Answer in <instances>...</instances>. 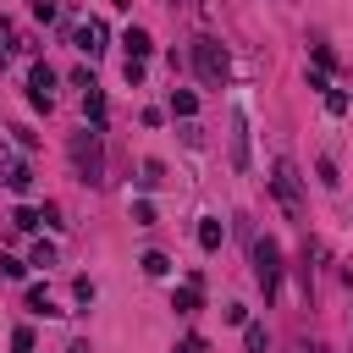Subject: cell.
I'll list each match as a JSON object with an SVG mask.
<instances>
[{
	"label": "cell",
	"instance_id": "1",
	"mask_svg": "<svg viewBox=\"0 0 353 353\" xmlns=\"http://www.w3.org/2000/svg\"><path fill=\"white\" fill-rule=\"evenodd\" d=\"M193 66H199V77H204L210 88H221V83L232 77V55H226V44H221V39H210V33H199V39H193Z\"/></svg>",
	"mask_w": 353,
	"mask_h": 353
},
{
	"label": "cell",
	"instance_id": "2",
	"mask_svg": "<svg viewBox=\"0 0 353 353\" xmlns=\"http://www.w3.org/2000/svg\"><path fill=\"white\" fill-rule=\"evenodd\" d=\"M72 165H77V182H88V188L105 182V154H99V132L94 127L72 132Z\"/></svg>",
	"mask_w": 353,
	"mask_h": 353
},
{
	"label": "cell",
	"instance_id": "3",
	"mask_svg": "<svg viewBox=\"0 0 353 353\" xmlns=\"http://www.w3.org/2000/svg\"><path fill=\"white\" fill-rule=\"evenodd\" d=\"M270 193L287 204V215H303V176H298L292 160H276L270 165Z\"/></svg>",
	"mask_w": 353,
	"mask_h": 353
},
{
	"label": "cell",
	"instance_id": "4",
	"mask_svg": "<svg viewBox=\"0 0 353 353\" xmlns=\"http://www.w3.org/2000/svg\"><path fill=\"white\" fill-rule=\"evenodd\" d=\"M254 276H259V287H265V298L276 292V281H281V248L270 243V237H259L254 243Z\"/></svg>",
	"mask_w": 353,
	"mask_h": 353
},
{
	"label": "cell",
	"instance_id": "5",
	"mask_svg": "<svg viewBox=\"0 0 353 353\" xmlns=\"http://www.w3.org/2000/svg\"><path fill=\"white\" fill-rule=\"evenodd\" d=\"M28 99H33L39 110H50V105H55V72H50L44 61H33V66H28Z\"/></svg>",
	"mask_w": 353,
	"mask_h": 353
},
{
	"label": "cell",
	"instance_id": "6",
	"mask_svg": "<svg viewBox=\"0 0 353 353\" xmlns=\"http://www.w3.org/2000/svg\"><path fill=\"white\" fill-rule=\"evenodd\" d=\"M0 171H6V188H11V193H28V188H33V171H28L22 160H11L6 143H0Z\"/></svg>",
	"mask_w": 353,
	"mask_h": 353
},
{
	"label": "cell",
	"instance_id": "7",
	"mask_svg": "<svg viewBox=\"0 0 353 353\" xmlns=\"http://www.w3.org/2000/svg\"><path fill=\"white\" fill-rule=\"evenodd\" d=\"M77 50H88V55L105 50V22H99V17H88V22L77 28Z\"/></svg>",
	"mask_w": 353,
	"mask_h": 353
},
{
	"label": "cell",
	"instance_id": "8",
	"mask_svg": "<svg viewBox=\"0 0 353 353\" xmlns=\"http://www.w3.org/2000/svg\"><path fill=\"white\" fill-rule=\"evenodd\" d=\"M171 309H176V314H199V276H188V281L171 292Z\"/></svg>",
	"mask_w": 353,
	"mask_h": 353
},
{
	"label": "cell",
	"instance_id": "9",
	"mask_svg": "<svg viewBox=\"0 0 353 353\" xmlns=\"http://www.w3.org/2000/svg\"><path fill=\"white\" fill-rule=\"evenodd\" d=\"M83 116H88V127H94V132H99V127H105V94H99V88H94V83H88V88H83Z\"/></svg>",
	"mask_w": 353,
	"mask_h": 353
},
{
	"label": "cell",
	"instance_id": "10",
	"mask_svg": "<svg viewBox=\"0 0 353 353\" xmlns=\"http://www.w3.org/2000/svg\"><path fill=\"white\" fill-rule=\"evenodd\" d=\"M121 44H127V61H143V55L154 50V39H149L143 28H127V33H121Z\"/></svg>",
	"mask_w": 353,
	"mask_h": 353
},
{
	"label": "cell",
	"instance_id": "11",
	"mask_svg": "<svg viewBox=\"0 0 353 353\" xmlns=\"http://www.w3.org/2000/svg\"><path fill=\"white\" fill-rule=\"evenodd\" d=\"M221 237H226V226H221L215 215H204V221H199V248H204V254H215V248H221Z\"/></svg>",
	"mask_w": 353,
	"mask_h": 353
},
{
	"label": "cell",
	"instance_id": "12",
	"mask_svg": "<svg viewBox=\"0 0 353 353\" xmlns=\"http://www.w3.org/2000/svg\"><path fill=\"white\" fill-rule=\"evenodd\" d=\"M171 116L193 121V116H199V94H193V88H176V94H171Z\"/></svg>",
	"mask_w": 353,
	"mask_h": 353
},
{
	"label": "cell",
	"instance_id": "13",
	"mask_svg": "<svg viewBox=\"0 0 353 353\" xmlns=\"http://www.w3.org/2000/svg\"><path fill=\"white\" fill-rule=\"evenodd\" d=\"M243 347H248V353H265V347H270V336H265V325H254V320H243Z\"/></svg>",
	"mask_w": 353,
	"mask_h": 353
},
{
	"label": "cell",
	"instance_id": "14",
	"mask_svg": "<svg viewBox=\"0 0 353 353\" xmlns=\"http://www.w3.org/2000/svg\"><path fill=\"white\" fill-rule=\"evenodd\" d=\"M232 160L248 165V121H243V116H237V132H232Z\"/></svg>",
	"mask_w": 353,
	"mask_h": 353
},
{
	"label": "cell",
	"instance_id": "15",
	"mask_svg": "<svg viewBox=\"0 0 353 353\" xmlns=\"http://www.w3.org/2000/svg\"><path fill=\"white\" fill-rule=\"evenodd\" d=\"M138 265H143V276H171V259H165L160 248H149V254H143Z\"/></svg>",
	"mask_w": 353,
	"mask_h": 353
},
{
	"label": "cell",
	"instance_id": "16",
	"mask_svg": "<svg viewBox=\"0 0 353 353\" xmlns=\"http://www.w3.org/2000/svg\"><path fill=\"white\" fill-rule=\"evenodd\" d=\"M28 309H33V314H44V320H50V314H61V309L50 303V292H44V287H28Z\"/></svg>",
	"mask_w": 353,
	"mask_h": 353
},
{
	"label": "cell",
	"instance_id": "17",
	"mask_svg": "<svg viewBox=\"0 0 353 353\" xmlns=\"http://www.w3.org/2000/svg\"><path fill=\"white\" fill-rule=\"evenodd\" d=\"M39 221H44V215H39L33 204H22V210L11 215V226H17V232H39Z\"/></svg>",
	"mask_w": 353,
	"mask_h": 353
},
{
	"label": "cell",
	"instance_id": "18",
	"mask_svg": "<svg viewBox=\"0 0 353 353\" xmlns=\"http://www.w3.org/2000/svg\"><path fill=\"white\" fill-rule=\"evenodd\" d=\"M138 182H143V188H160V182H165V165H160V160H143V176H138Z\"/></svg>",
	"mask_w": 353,
	"mask_h": 353
},
{
	"label": "cell",
	"instance_id": "19",
	"mask_svg": "<svg viewBox=\"0 0 353 353\" xmlns=\"http://www.w3.org/2000/svg\"><path fill=\"white\" fill-rule=\"evenodd\" d=\"M28 265H55V243H44V237H39V243H33V254H28Z\"/></svg>",
	"mask_w": 353,
	"mask_h": 353
},
{
	"label": "cell",
	"instance_id": "20",
	"mask_svg": "<svg viewBox=\"0 0 353 353\" xmlns=\"http://www.w3.org/2000/svg\"><path fill=\"white\" fill-rule=\"evenodd\" d=\"M331 66H336V55H331V44H314V72H320V77H325V72H331Z\"/></svg>",
	"mask_w": 353,
	"mask_h": 353
},
{
	"label": "cell",
	"instance_id": "21",
	"mask_svg": "<svg viewBox=\"0 0 353 353\" xmlns=\"http://www.w3.org/2000/svg\"><path fill=\"white\" fill-rule=\"evenodd\" d=\"M325 110H331V116H347V94H342V88H325Z\"/></svg>",
	"mask_w": 353,
	"mask_h": 353
},
{
	"label": "cell",
	"instance_id": "22",
	"mask_svg": "<svg viewBox=\"0 0 353 353\" xmlns=\"http://www.w3.org/2000/svg\"><path fill=\"white\" fill-rule=\"evenodd\" d=\"M132 221H138V226H154V204H149V199H132Z\"/></svg>",
	"mask_w": 353,
	"mask_h": 353
},
{
	"label": "cell",
	"instance_id": "23",
	"mask_svg": "<svg viewBox=\"0 0 353 353\" xmlns=\"http://www.w3.org/2000/svg\"><path fill=\"white\" fill-rule=\"evenodd\" d=\"M11 353H33V331H28V325L11 331Z\"/></svg>",
	"mask_w": 353,
	"mask_h": 353
},
{
	"label": "cell",
	"instance_id": "24",
	"mask_svg": "<svg viewBox=\"0 0 353 353\" xmlns=\"http://www.w3.org/2000/svg\"><path fill=\"white\" fill-rule=\"evenodd\" d=\"M22 270H28V265H22V259H11V254H6V259H0V276H11V281H22Z\"/></svg>",
	"mask_w": 353,
	"mask_h": 353
},
{
	"label": "cell",
	"instance_id": "25",
	"mask_svg": "<svg viewBox=\"0 0 353 353\" xmlns=\"http://www.w3.org/2000/svg\"><path fill=\"white\" fill-rule=\"evenodd\" d=\"M72 292H77V303H94V281H88V276H77V281H72Z\"/></svg>",
	"mask_w": 353,
	"mask_h": 353
},
{
	"label": "cell",
	"instance_id": "26",
	"mask_svg": "<svg viewBox=\"0 0 353 353\" xmlns=\"http://www.w3.org/2000/svg\"><path fill=\"white\" fill-rule=\"evenodd\" d=\"M33 17H39V22H50V17H55V0H33Z\"/></svg>",
	"mask_w": 353,
	"mask_h": 353
},
{
	"label": "cell",
	"instance_id": "27",
	"mask_svg": "<svg viewBox=\"0 0 353 353\" xmlns=\"http://www.w3.org/2000/svg\"><path fill=\"white\" fill-rule=\"evenodd\" d=\"M176 353H204V342H199V336H188V342H176Z\"/></svg>",
	"mask_w": 353,
	"mask_h": 353
},
{
	"label": "cell",
	"instance_id": "28",
	"mask_svg": "<svg viewBox=\"0 0 353 353\" xmlns=\"http://www.w3.org/2000/svg\"><path fill=\"white\" fill-rule=\"evenodd\" d=\"M0 39H6V17H0Z\"/></svg>",
	"mask_w": 353,
	"mask_h": 353
}]
</instances>
